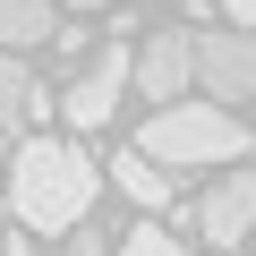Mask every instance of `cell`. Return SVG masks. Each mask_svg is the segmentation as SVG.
<instances>
[{
  "label": "cell",
  "mask_w": 256,
  "mask_h": 256,
  "mask_svg": "<svg viewBox=\"0 0 256 256\" xmlns=\"http://www.w3.org/2000/svg\"><path fill=\"white\" fill-rule=\"evenodd\" d=\"M111 248H120V239H111V230H86V222H77V239H68V256H111Z\"/></svg>",
  "instance_id": "obj_11"
},
{
  "label": "cell",
  "mask_w": 256,
  "mask_h": 256,
  "mask_svg": "<svg viewBox=\"0 0 256 256\" xmlns=\"http://www.w3.org/2000/svg\"><path fill=\"white\" fill-rule=\"evenodd\" d=\"M222 18H230L239 34H256V0H222Z\"/></svg>",
  "instance_id": "obj_12"
},
{
  "label": "cell",
  "mask_w": 256,
  "mask_h": 256,
  "mask_svg": "<svg viewBox=\"0 0 256 256\" xmlns=\"http://www.w3.org/2000/svg\"><path fill=\"white\" fill-rule=\"evenodd\" d=\"M0 214H9V196H0Z\"/></svg>",
  "instance_id": "obj_16"
},
{
  "label": "cell",
  "mask_w": 256,
  "mask_h": 256,
  "mask_svg": "<svg viewBox=\"0 0 256 256\" xmlns=\"http://www.w3.org/2000/svg\"><path fill=\"white\" fill-rule=\"evenodd\" d=\"M0 256H34V239H0Z\"/></svg>",
  "instance_id": "obj_14"
},
{
  "label": "cell",
  "mask_w": 256,
  "mask_h": 256,
  "mask_svg": "<svg viewBox=\"0 0 256 256\" xmlns=\"http://www.w3.org/2000/svg\"><path fill=\"white\" fill-rule=\"evenodd\" d=\"M94 188H102V171L86 162V146H68V137H18V154H9V214L26 230H77L86 205H94Z\"/></svg>",
  "instance_id": "obj_1"
},
{
  "label": "cell",
  "mask_w": 256,
  "mask_h": 256,
  "mask_svg": "<svg viewBox=\"0 0 256 256\" xmlns=\"http://www.w3.org/2000/svg\"><path fill=\"white\" fill-rule=\"evenodd\" d=\"M60 34V18H52V0H0V52H34V43H52Z\"/></svg>",
  "instance_id": "obj_8"
},
{
  "label": "cell",
  "mask_w": 256,
  "mask_h": 256,
  "mask_svg": "<svg viewBox=\"0 0 256 256\" xmlns=\"http://www.w3.org/2000/svg\"><path fill=\"white\" fill-rule=\"evenodd\" d=\"M128 68H137V60H128V43H111L68 94H60V111H68V128H102L111 111H120V86H128Z\"/></svg>",
  "instance_id": "obj_5"
},
{
  "label": "cell",
  "mask_w": 256,
  "mask_h": 256,
  "mask_svg": "<svg viewBox=\"0 0 256 256\" xmlns=\"http://www.w3.org/2000/svg\"><path fill=\"white\" fill-rule=\"evenodd\" d=\"M146 162L162 171H196V162H239L248 154V128L222 111V102H162L146 120V137H137Z\"/></svg>",
  "instance_id": "obj_2"
},
{
  "label": "cell",
  "mask_w": 256,
  "mask_h": 256,
  "mask_svg": "<svg viewBox=\"0 0 256 256\" xmlns=\"http://www.w3.org/2000/svg\"><path fill=\"white\" fill-rule=\"evenodd\" d=\"M111 256H188V248H180L162 222H137V230H120V248H111Z\"/></svg>",
  "instance_id": "obj_10"
},
{
  "label": "cell",
  "mask_w": 256,
  "mask_h": 256,
  "mask_svg": "<svg viewBox=\"0 0 256 256\" xmlns=\"http://www.w3.org/2000/svg\"><path fill=\"white\" fill-rule=\"evenodd\" d=\"M196 77L214 102H256V34H239V26L196 34Z\"/></svg>",
  "instance_id": "obj_3"
},
{
  "label": "cell",
  "mask_w": 256,
  "mask_h": 256,
  "mask_svg": "<svg viewBox=\"0 0 256 256\" xmlns=\"http://www.w3.org/2000/svg\"><path fill=\"white\" fill-rule=\"evenodd\" d=\"M196 230H205L214 248H239V239L256 230V171H222V180L205 188V205H196Z\"/></svg>",
  "instance_id": "obj_6"
},
{
  "label": "cell",
  "mask_w": 256,
  "mask_h": 256,
  "mask_svg": "<svg viewBox=\"0 0 256 256\" xmlns=\"http://www.w3.org/2000/svg\"><path fill=\"white\" fill-rule=\"evenodd\" d=\"M137 94L146 102H188V77H196V34H180V26H162V34H146V52H137Z\"/></svg>",
  "instance_id": "obj_4"
},
{
  "label": "cell",
  "mask_w": 256,
  "mask_h": 256,
  "mask_svg": "<svg viewBox=\"0 0 256 256\" xmlns=\"http://www.w3.org/2000/svg\"><path fill=\"white\" fill-rule=\"evenodd\" d=\"M52 9H111V0H52Z\"/></svg>",
  "instance_id": "obj_15"
},
{
  "label": "cell",
  "mask_w": 256,
  "mask_h": 256,
  "mask_svg": "<svg viewBox=\"0 0 256 256\" xmlns=\"http://www.w3.org/2000/svg\"><path fill=\"white\" fill-rule=\"evenodd\" d=\"M9 154H18V128H9V120H0V171H9Z\"/></svg>",
  "instance_id": "obj_13"
},
{
  "label": "cell",
  "mask_w": 256,
  "mask_h": 256,
  "mask_svg": "<svg viewBox=\"0 0 256 256\" xmlns=\"http://www.w3.org/2000/svg\"><path fill=\"white\" fill-rule=\"evenodd\" d=\"M111 180H120V188H128V196H137V205H146V214H162V205H171V171H162V162H146V154H137V146H128V154H120V162H111Z\"/></svg>",
  "instance_id": "obj_9"
},
{
  "label": "cell",
  "mask_w": 256,
  "mask_h": 256,
  "mask_svg": "<svg viewBox=\"0 0 256 256\" xmlns=\"http://www.w3.org/2000/svg\"><path fill=\"white\" fill-rule=\"evenodd\" d=\"M60 102L43 94V77L18 60V52H0V120H9V128H43Z\"/></svg>",
  "instance_id": "obj_7"
}]
</instances>
